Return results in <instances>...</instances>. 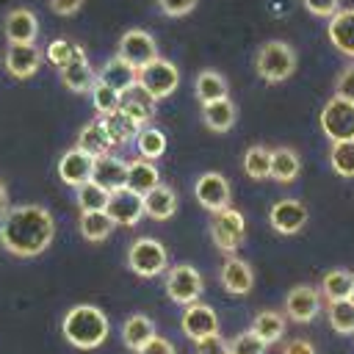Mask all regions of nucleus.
I'll return each instance as SVG.
<instances>
[{
	"label": "nucleus",
	"mask_w": 354,
	"mask_h": 354,
	"mask_svg": "<svg viewBox=\"0 0 354 354\" xmlns=\"http://www.w3.org/2000/svg\"><path fill=\"white\" fill-rule=\"evenodd\" d=\"M180 326H183V335L191 337L194 343L202 340V337H210V335H218V315L210 304H202V301H194L185 307L183 318H180Z\"/></svg>",
	"instance_id": "nucleus-11"
},
{
	"label": "nucleus",
	"mask_w": 354,
	"mask_h": 354,
	"mask_svg": "<svg viewBox=\"0 0 354 354\" xmlns=\"http://www.w3.org/2000/svg\"><path fill=\"white\" fill-rule=\"evenodd\" d=\"M155 185H160V174H158V166L152 160H144V158H136V160H127V183L124 188L144 196L149 194Z\"/></svg>",
	"instance_id": "nucleus-24"
},
{
	"label": "nucleus",
	"mask_w": 354,
	"mask_h": 354,
	"mask_svg": "<svg viewBox=\"0 0 354 354\" xmlns=\"http://www.w3.org/2000/svg\"><path fill=\"white\" fill-rule=\"evenodd\" d=\"M8 207H11V205H8V191H6V185H3V180H0V218L8 213Z\"/></svg>",
	"instance_id": "nucleus-50"
},
{
	"label": "nucleus",
	"mask_w": 354,
	"mask_h": 354,
	"mask_svg": "<svg viewBox=\"0 0 354 354\" xmlns=\"http://www.w3.org/2000/svg\"><path fill=\"white\" fill-rule=\"evenodd\" d=\"M47 3H50V8H53L55 14H61V17H72V14H77L80 6H83V0H47Z\"/></svg>",
	"instance_id": "nucleus-48"
},
{
	"label": "nucleus",
	"mask_w": 354,
	"mask_h": 354,
	"mask_svg": "<svg viewBox=\"0 0 354 354\" xmlns=\"http://www.w3.org/2000/svg\"><path fill=\"white\" fill-rule=\"evenodd\" d=\"M105 213L111 216L113 224H122V227H136L141 218H144V196L127 191V188H119L108 196V207Z\"/></svg>",
	"instance_id": "nucleus-12"
},
{
	"label": "nucleus",
	"mask_w": 354,
	"mask_h": 354,
	"mask_svg": "<svg viewBox=\"0 0 354 354\" xmlns=\"http://www.w3.org/2000/svg\"><path fill=\"white\" fill-rule=\"evenodd\" d=\"M335 97L354 102V64H351V66H346V69L337 75V83H335Z\"/></svg>",
	"instance_id": "nucleus-43"
},
{
	"label": "nucleus",
	"mask_w": 354,
	"mask_h": 354,
	"mask_svg": "<svg viewBox=\"0 0 354 354\" xmlns=\"http://www.w3.org/2000/svg\"><path fill=\"white\" fill-rule=\"evenodd\" d=\"M282 354H315V348H313L310 340H290V343L282 348Z\"/></svg>",
	"instance_id": "nucleus-49"
},
{
	"label": "nucleus",
	"mask_w": 354,
	"mask_h": 354,
	"mask_svg": "<svg viewBox=\"0 0 354 354\" xmlns=\"http://www.w3.org/2000/svg\"><path fill=\"white\" fill-rule=\"evenodd\" d=\"M108 191L100 188L97 183H83L80 188H75V202L80 207V213H97V210H105L108 207Z\"/></svg>",
	"instance_id": "nucleus-35"
},
{
	"label": "nucleus",
	"mask_w": 354,
	"mask_h": 354,
	"mask_svg": "<svg viewBox=\"0 0 354 354\" xmlns=\"http://www.w3.org/2000/svg\"><path fill=\"white\" fill-rule=\"evenodd\" d=\"M91 102H94V108H97V113H100V116H111V113H116V111H119L122 94H116L113 88H108L105 83L94 80V86H91Z\"/></svg>",
	"instance_id": "nucleus-40"
},
{
	"label": "nucleus",
	"mask_w": 354,
	"mask_h": 354,
	"mask_svg": "<svg viewBox=\"0 0 354 354\" xmlns=\"http://www.w3.org/2000/svg\"><path fill=\"white\" fill-rule=\"evenodd\" d=\"M119 111H122L133 124L147 127V122H149L152 113H155V100H152L147 91H141V88L136 86V88H130L127 94H122Z\"/></svg>",
	"instance_id": "nucleus-25"
},
{
	"label": "nucleus",
	"mask_w": 354,
	"mask_h": 354,
	"mask_svg": "<svg viewBox=\"0 0 354 354\" xmlns=\"http://www.w3.org/2000/svg\"><path fill=\"white\" fill-rule=\"evenodd\" d=\"M77 149H83L86 155L91 158H102V155H113V141H111V133L105 127L102 119H91L88 124L80 127L77 133Z\"/></svg>",
	"instance_id": "nucleus-22"
},
{
	"label": "nucleus",
	"mask_w": 354,
	"mask_h": 354,
	"mask_svg": "<svg viewBox=\"0 0 354 354\" xmlns=\"http://www.w3.org/2000/svg\"><path fill=\"white\" fill-rule=\"evenodd\" d=\"M136 147H138V155L144 160H158L163 152H166V133L160 127H141L138 136H136Z\"/></svg>",
	"instance_id": "nucleus-33"
},
{
	"label": "nucleus",
	"mask_w": 354,
	"mask_h": 354,
	"mask_svg": "<svg viewBox=\"0 0 354 354\" xmlns=\"http://www.w3.org/2000/svg\"><path fill=\"white\" fill-rule=\"evenodd\" d=\"M196 354H230V343L221 335H210L196 340Z\"/></svg>",
	"instance_id": "nucleus-44"
},
{
	"label": "nucleus",
	"mask_w": 354,
	"mask_h": 354,
	"mask_svg": "<svg viewBox=\"0 0 354 354\" xmlns=\"http://www.w3.org/2000/svg\"><path fill=\"white\" fill-rule=\"evenodd\" d=\"M252 332H254L266 346H271V343H277V340L285 335V315L277 313V310H263V313L254 315Z\"/></svg>",
	"instance_id": "nucleus-31"
},
{
	"label": "nucleus",
	"mask_w": 354,
	"mask_h": 354,
	"mask_svg": "<svg viewBox=\"0 0 354 354\" xmlns=\"http://www.w3.org/2000/svg\"><path fill=\"white\" fill-rule=\"evenodd\" d=\"M243 235H246V221L238 210L224 207L210 216V238L221 252H235L243 243Z\"/></svg>",
	"instance_id": "nucleus-9"
},
{
	"label": "nucleus",
	"mask_w": 354,
	"mask_h": 354,
	"mask_svg": "<svg viewBox=\"0 0 354 354\" xmlns=\"http://www.w3.org/2000/svg\"><path fill=\"white\" fill-rule=\"evenodd\" d=\"M243 171L252 177V180H266L271 177V149L254 144L246 149L243 155Z\"/></svg>",
	"instance_id": "nucleus-36"
},
{
	"label": "nucleus",
	"mask_w": 354,
	"mask_h": 354,
	"mask_svg": "<svg viewBox=\"0 0 354 354\" xmlns=\"http://www.w3.org/2000/svg\"><path fill=\"white\" fill-rule=\"evenodd\" d=\"M301 160L290 147H277L271 149V177L277 183H293L299 177Z\"/></svg>",
	"instance_id": "nucleus-30"
},
{
	"label": "nucleus",
	"mask_w": 354,
	"mask_h": 354,
	"mask_svg": "<svg viewBox=\"0 0 354 354\" xmlns=\"http://www.w3.org/2000/svg\"><path fill=\"white\" fill-rule=\"evenodd\" d=\"M41 58L44 53L36 47V44H8L6 47V55H3V64H6V72L11 77H33L41 66Z\"/></svg>",
	"instance_id": "nucleus-13"
},
{
	"label": "nucleus",
	"mask_w": 354,
	"mask_h": 354,
	"mask_svg": "<svg viewBox=\"0 0 354 354\" xmlns=\"http://www.w3.org/2000/svg\"><path fill=\"white\" fill-rule=\"evenodd\" d=\"M268 224L279 235H296L307 224V207L299 199H279L268 210Z\"/></svg>",
	"instance_id": "nucleus-14"
},
{
	"label": "nucleus",
	"mask_w": 354,
	"mask_h": 354,
	"mask_svg": "<svg viewBox=\"0 0 354 354\" xmlns=\"http://www.w3.org/2000/svg\"><path fill=\"white\" fill-rule=\"evenodd\" d=\"M136 354H177L174 351V346H171V340H166V337H160V335H155L149 343H144Z\"/></svg>",
	"instance_id": "nucleus-47"
},
{
	"label": "nucleus",
	"mask_w": 354,
	"mask_h": 354,
	"mask_svg": "<svg viewBox=\"0 0 354 354\" xmlns=\"http://www.w3.org/2000/svg\"><path fill=\"white\" fill-rule=\"evenodd\" d=\"M61 332L66 337V343H72L80 351H91L100 348L108 340L111 324L108 315L94 307V304H75L72 310H66L64 321H61Z\"/></svg>",
	"instance_id": "nucleus-2"
},
{
	"label": "nucleus",
	"mask_w": 354,
	"mask_h": 354,
	"mask_svg": "<svg viewBox=\"0 0 354 354\" xmlns=\"http://www.w3.org/2000/svg\"><path fill=\"white\" fill-rule=\"evenodd\" d=\"M194 91H196V100L205 105V102H213V100H224L230 86H227V77L216 69H202L194 80Z\"/></svg>",
	"instance_id": "nucleus-29"
},
{
	"label": "nucleus",
	"mask_w": 354,
	"mask_h": 354,
	"mask_svg": "<svg viewBox=\"0 0 354 354\" xmlns=\"http://www.w3.org/2000/svg\"><path fill=\"white\" fill-rule=\"evenodd\" d=\"M202 119H205L207 130H213V133H227V130H232V124H235V119H238V108H235V102H232L230 97L213 100V102H205V105H202Z\"/></svg>",
	"instance_id": "nucleus-26"
},
{
	"label": "nucleus",
	"mask_w": 354,
	"mask_h": 354,
	"mask_svg": "<svg viewBox=\"0 0 354 354\" xmlns=\"http://www.w3.org/2000/svg\"><path fill=\"white\" fill-rule=\"evenodd\" d=\"M163 285H166V296L174 304H185V307L199 301V296L205 290V279L191 263H177V266L166 268V282Z\"/></svg>",
	"instance_id": "nucleus-6"
},
{
	"label": "nucleus",
	"mask_w": 354,
	"mask_h": 354,
	"mask_svg": "<svg viewBox=\"0 0 354 354\" xmlns=\"http://www.w3.org/2000/svg\"><path fill=\"white\" fill-rule=\"evenodd\" d=\"M127 268L136 277H160L169 268V252L158 238H138L127 249Z\"/></svg>",
	"instance_id": "nucleus-4"
},
{
	"label": "nucleus",
	"mask_w": 354,
	"mask_h": 354,
	"mask_svg": "<svg viewBox=\"0 0 354 354\" xmlns=\"http://www.w3.org/2000/svg\"><path fill=\"white\" fill-rule=\"evenodd\" d=\"M321 310V296L310 285H296L285 296V315L296 324H310Z\"/></svg>",
	"instance_id": "nucleus-15"
},
{
	"label": "nucleus",
	"mask_w": 354,
	"mask_h": 354,
	"mask_svg": "<svg viewBox=\"0 0 354 354\" xmlns=\"http://www.w3.org/2000/svg\"><path fill=\"white\" fill-rule=\"evenodd\" d=\"M77 227H80V235H83L88 243H100V241H105V238L111 235V230H113L116 224L111 221V216H108L105 210H97V213H80Z\"/></svg>",
	"instance_id": "nucleus-32"
},
{
	"label": "nucleus",
	"mask_w": 354,
	"mask_h": 354,
	"mask_svg": "<svg viewBox=\"0 0 354 354\" xmlns=\"http://www.w3.org/2000/svg\"><path fill=\"white\" fill-rule=\"evenodd\" d=\"M329 163H332L335 174L354 177V141H337V144H332Z\"/></svg>",
	"instance_id": "nucleus-39"
},
{
	"label": "nucleus",
	"mask_w": 354,
	"mask_h": 354,
	"mask_svg": "<svg viewBox=\"0 0 354 354\" xmlns=\"http://www.w3.org/2000/svg\"><path fill=\"white\" fill-rule=\"evenodd\" d=\"M102 122H105V127H108V133H111V141H113V147H124L133 136H138V124H133L122 111H116V113H111V116H100Z\"/></svg>",
	"instance_id": "nucleus-38"
},
{
	"label": "nucleus",
	"mask_w": 354,
	"mask_h": 354,
	"mask_svg": "<svg viewBox=\"0 0 354 354\" xmlns=\"http://www.w3.org/2000/svg\"><path fill=\"white\" fill-rule=\"evenodd\" d=\"M3 30H6L8 44H36L39 19L30 8H14V11H8L6 22H3Z\"/></svg>",
	"instance_id": "nucleus-18"
},
{
	"label": "nucleus",
	"mask_w": 354,
	"mask_h": 354,
	"mask_svg": "<svg viewBox=\"0 0 354 354\" xmlns=\"http://www.w3.org/2000/svg\"><path fill=\"white\" fill-rule=\"evenodd\" d=\"M91 169H94V158L86 155L77 147L66 149L58 158V177H61V183H66L72 188H80L83 183H88L91 180Z\"/></svg>",
	"instance_id": "nucleus-16"
},
{
	"label": "nucleus",
	"mask_w": 354,
	"mask_h": 354,
	"mask_svg": "<svg viewBox=\"0 0 354 354\" xmlns=\"http://www.w3.org/2000/svg\"><path fill=\"white\" fill-rule=\"evenodd\" d=\"M266 343L252 332V329H246V332H238L232 340H230V354H266Z\"/></svg>",
	"instance_id": "nucleus-42"
},
{
	"label": "nucleus",
	"mask_w": 354,
	"mask_h": 354,
	"mask_svg": "<svg viewBox=\"0 0 354 354\" xmlns=\"http://www.w3.org/2000/svg\"><path fill=\"white\" fill-rule=\"evenodd\" d=\"M196 3L199 0H158L160 11L166 17H185V14H191L196 8Z\"/></svg>",
	"instance_id": "nucleus-46"
},
{
	"label": "nucleus",
	"mask_w": 354,
	"mask_h": 354,
	"mask_svg": "<svg viewBox=\"0 0 354 354\" xmlns=\"http://www.w3.org/2000/svg\"><path fill=\"white\" fill-rule=\"evenodd\" d=\"M155 321L144 313H133L127 315V321L122 324V343L130 348V351H138L144 343H149L155 337Z\"/></svg>",
	"instance_id": "nucleus-28"
},
{
	"label": "nucleus",
	"mask_w": 354,
	"mask_h": 354,
	"mask_svg": "<svg viewBox=\"0 0 354 354\" xmlns=\"http://www.w3.org/2000/svg\"><path fill=\"white\" fill-rule=\"evenodd\" d=\"M254 69L266 83H282L296 72V53L288 41H279V39L266 41L257 50Z\"/></svg>",
	"instance_id": "nucleus-3"
},
{
	"label": "nucleus",
	"mask_w": 354,
	"mask_h": 354,
	"mask_svg": "<svg viewBox=\"0 0 354 354\" xmlns=\"http://www.w3.org/2000/svg\"><path fill=\"white\" fill-rule=\"evenodd\" d=\"M194 196L205 210L218 213V210L230 207V183L218 171H205V174H199V180L194 185Z\"/></svg>",
	"instance_id": "nucleus-10"
},
{
	"label": "nucleus",
	"mask_w": 354,
	"mask_h": 354,
	"mask_svg": "<svg viewBox=\"0 0 354 354\" xmlns=\"http://www.w3.org/2000/svg\"><path fill=\"white\" fill-rule=\"evenodd\" d=\"M321 130L332 144L354 141V102L332 97L321 111Z\"/></svg>",
	"instance_id": "nucleus-7"
},
{
	"label": "nucleus",
	"mask_w": 354,
	"mask_h": 354,
	"mask_svg": "<svg viewBox=\"0 0 354 354\" xmlns=\"http://www.w3.org/2000/svg\"><path fill=\"white\" fill-rule=\"evenodd\" d=\"M301 3H304V8H307L310 14L326 17V19H332V17L340 11V0H301Z\"/></svg>",
	"instance_id": "nucleus-45"
},
{
	"label": "nucleus",
	"mask_w": 354,
	"mask_h": 354,
	"mask_svg": "<svg viewBox=\"0 0 354 354\" xmlns=\"http://www.w3.org/2000/svg\"><path fill=\"white\" fill-rule=\"evenodd\" d=\"M91 183H97V185L105 188L108 194L124 188V183H127V160H122L119 155H102V158H94Z\"/></svg>",
	"instance_id": "nucleus-17"
},
{
	"label": "nucleus",
	"mask_w": 354,
	"mask_h": 354,
	"mask_svg": "<svg viewBox=\"0 0 354 354\" xmlns=\"http://www.w3.org/2000/svg\"><path fill=\"white\" fill-rule=\"evenodd\" d=\"M351 285H354V274L346 268H332L324 282H321V293L326 296V301H340L351 296Z\"/></svg>",
	"instance_id": "nucleus-34"
},
{
	"label": "nucleus",
	"mask_w": 354,
	"mask_h": 354,
	"mask_svg": "<svg viewBox=\"0 0 354 354\" xmlns=\"http://www.w3.org/2000/svg\"><path fill=\"white\" fill-rule=\"evenodd\" d=\"M116 55H119L124 64H130L136 72L144 69L147 64H152L155 58H160L155 39H152L147 30H141V28H130V30L122 33V39H119V44H116Z\"/></svg>",
	"instance_id": "nucleus-8"
},
{
	"label": "nucleus",
	"mask_w": 354,
	"mask_h": 354,
	"mask_svg": "<svg viewBox=\"0 0 354 354\" xmlns=\"http://www.w3.org/2000/svg\"><path fill=\"white\" fill-rule=\"evenodd\" d=\"M177 213V194L169 185H155L149 194H144V216L155 221H169Z\"/></svg>",
	"instance_id": "nucleus-27"
},
{
	"label": "nucleus",
	"mask_w": 354,
	"mask_h": 354,
	"mask_svg": "<svg viewBox=\"0 0 354 354\" xmlns=\"http://www.w3.org/2000/svg\"><path fill=\"white\" fill-rule=\"evenodd\" d=\"M218 279H221L224 290L232 293V296H246L254 288V271H252V266L246 260H241V257H232V254L224 260Z\"/></svg>",
	"instance_id": "nucleus-20"
},
{
	"label": "nucleus",
	"mask_w": 354,
	"mask_h": 354,
	"mask_svg": "<svg viewBox=\"0 0 354 354\" xmlns=\"http://www.w3.org/2000/svg\"><path fill=\"white\" fill-rule=\"evenodd\" d=\"M348 299H351V301H354V285H351V296H348Z\"/></svg>",
	"instance_id": "nucleus-51"
},
{
	"label": "nucleus",
	"mask_w": 354,
	"mask_h": 354,
	"mask_svg": "<svg viewBox=\"0 0 354 354\" xmlns=\"http://www.w3.org/2000/svg\"><path fill=\"white\" fill-rule=\"evenodd\" d=\"M58 72H61V83H64L69 91H75V94L91 91V86H94V80H97V72L91 69V64H88V58H86L83 47H77V53L72 55V61H69L66 66H61Z\"/></svg>",
	"instance_id": "nucleus-19"
},
{
	"label": "nucleus",
	"mask_w": 354,
	"mask_h": 354,
	"mask_svg": "<svg viewBox=\"0 0 354 354\" xmlns=\"http://www.w3.org/2000/svg\"><path fill=\"white\" fill-rule=\"evenodd\" d=\"M329 326L340 335H351L354 332V301L351 299H340V301H329L326 310Z\"/></svg>",
	"instance_id": "nucleus-37"
},
{
	"label": "nucleus",
	"mask_w": 354,
	"mask_h": 354,
	"mask_svg": "<svg viewBox=\"0 0 354 354\" xmlns=\"http://www.w3.org/2000/svg\"><path fill=\"white\" fill-rule=\"evenodd\" d=\"M77 41H69V39H55V41H50L47 44V50H44V55H47V61L53 64V66H66L69 61H72V55L77 53Z\"/></svg>",
	"instance_id": "nucleus-41"
},
{
	"label": "nucleus",
	"mask_w": 354,
	"mask_h": 354,
	"mask_svg": "<svg viewBox=\"0 0 354 354\" xmlns=\"http://www.w3.org/2000/svg\"><path fill=\"white\" fill-rule=\"evenodd\" d=\"M329 41L335 44L337 53L354 58V8H340L329 19Z\"/></svg>",
	"instance_id": "nucleus-23"
},
{
	"label": "nucleus",
	"mask_w": 354,
	"mask_h": 354,
	"mask_svg": "<svg viewBox=\"0 0 354 354\" xmlns=\"http://www.w3.org/2000/svg\"><path fill=\"white\" fill-rule=\"evenodd\" d=\"M177 86H180V69L166 58H155L152 64L138 69V88L147 91L155 102L171 97Z\"/></svg>",
	"instance_id": "nucleus-5"
},
{
	"label": "nucleus",
	"mask_w": 354,
	"mask_h": 354,
	"mask_svg": "<svg viewBox=\"0 0 354 354\" xmlns=\"http://www.w3.org/2000/svg\"><path fill=\"white\" fill-rule=\"evenodd\" d=\"M55 218L44 205H17L0 218V246L17 257H36L50 249Z\"/></svg>",
	"instance_id": "nucleus-1"
},
{
	"label": "nucleus",
	"mask_w": 354,
	"mask_h": 354,
	"mask_svg": "<svg viewBox=\"0 0 354 354\" xmlns=\"http://www.w3.org/2000/svg\"><path fill=\"white\" fill-rule=\"evenodd\" d=\"M97 80L105 83L108 88H113L116 94H127L130 88L138 86V72H136L130 64H124L119 55H113V58H108V61L100 66Z\"/></svg>",
	"instance_id": "nucleus-21"
}]
</instances>
